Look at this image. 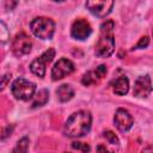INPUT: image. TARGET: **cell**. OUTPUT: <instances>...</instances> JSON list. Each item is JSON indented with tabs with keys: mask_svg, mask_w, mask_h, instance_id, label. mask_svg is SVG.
<instances>
[{
	"mask_svg": "<svg viewBox=\"0 0 153 153\" xmlns=\"http://www.w3.org/2000/svg\"><path fill=\"white\" fill-rule=\"evenodd\" d=\"M56 96L61 103L69 102L74 97V88L69 84H63L59 86V88L56 90Z\"/></svg>",
	"mask_w": 153,
	"mask_h": 153,
	"instance_id": "13",
	"label": "cell"
},
{
	"mask_svg": "<svg viewBox=\"0 0 153 153\" xmlns=\"http://www.w3.org/2000/svg\"><path fill=\"white\" fill-rule=\"evenodd\" d=\"M75 69V66L74 63L69 60V59H66V57H62L51 68V79L54 81L56 80H60L67 75H69L71 73H73Z\"/></svg>",
	"mask_w": 153,
	"mask_h": 153,
	"instance_id": "8",
	"label": "cell"
},
{
	"mask_svg": "<svg viewBox=\"0 0 153 153\" xmlns=\"http://www.w3.org/2000/svg\"><path fill=\"white\" fill-rule=\"evenodd\" d=\"M30 30L41 39H50L55 33V23L47 17H36L30 23Z\"/></svg>",
	"mask_w": 153,
	"mask_h": 153,
	"instance_id": "3",
	"label": "cell"
},
{
	"mask_svg": "<svg viewBox=\"0 0 153 153\" xmlns=\"http://www.w3.org/2000/svg\"><path fill=\"white\" fill-rule=\"evenodd\" d=\"M0 27H1L0 29V31H1V42L5 43L6 39L8 38V31H7V27H6V25H5L4 22L0 23Z\"/></svg>",
	"mask_w": 153,
	"mask_h": 153,
	"instance_id": "20",
	"label": "cell"
},
{
	"mask_svg": "<svg viewBox=\"0 0 153 153\" xmlns=\"http://www.w3.org/2000/svg\"><path fill=\"white\" fill-rule=\"evenodd\" d=\"M115 2L111 0H90V1H86L85 7L93 16L104 18L112 11Z\"/></svg>",
	"mask_w": 153,
	"mask_h": 153,
	"instance_id": "6",
	"label": "cell"
},
{
	"mask_svg": "<svg viewBox=\"0 0 153 153\" xmlns=\"http://www.w3.org/2000/svg\"><path fill=\"white\" fill-rule=\"evenodd\" d=\"M97 153H114V152H111L105 145L100 143V145L97 146Z\"/></svg>",
	"mask_w": 153,
	"mask_h": 153,
	"instance_id": "21",
	"label": "cell"
},
{
	"mask_svg": "<svg viewBox=\"0 0 153 153\" xmlns=\"http://www.w3.org/2000/svg\"><path fill=\"white\" fill-rule=\"evenodd\" d=\"M32 104H31V108H38V106H43L47 104L48 99H49V92L48 90L43 88V90H39L38 92H36V94L33 96L32 98Z\"/></svg>",
	"mask_w": 153,
	"mask_h": 153,
	"instance_id": "14",
	"label": "cell"
},
{
	"mask_svg": "<svg viewBox=\"0 0 153 153\" xmlns=\"http://www.w3.org/2000/svg\"><path fill=\"white\" fill-rule=\"evenodd\" d=\"M11 92L16 99L29 100L36 94V85L24 78H18L12 82Z\"/></svg>",
	"mask_w": 153,
	"mask_h": 153,
	"instance_id": "4",
	"label": "cell"
},
{
	"mask_svg": "<svg viewBox=\"0 0 153 153\" xmlns=\"http://www.w3.org/2000/svg\"><path fill=\"white\" fill-rule=\"evenodd\" d=\"M72 147L74 149H78V151H81L82 153H88L90 152V146L86 145V143H82V142H72Z\"/></svg>",
	"mask_w": 153,
	"mask_h": 153,
	"instance_id": "18",
	"label": "cell"
},
{
	"mask_svg": "<svg viewBox=\"0 0 153 153\" xmlns=\"http://www.w3.org/2000/svg\"><path fill=\"white\" fill-rule=\"evenodd\" d=\"M55 57V49L50 48L48 50H45L42 55H39L37 59H35L31 63H30V71L39 76L43 78L45 75V71H47V65L53 61V59Z\"/></svg>",
	"mask_w": 153,
	"mask_h": 153,
	"instance_id": "5",
	"label": "cell"
},
{
	"mask_svg": "<svg viewBox=\"0 0 153 153\" xmlns=\"http://www.w3.org/2000/svg\"><path fill=\"white\" fill-rule=\"evenodd\" d=\"M11 78V75L10 74H6V75H4V78H2V82H1V90H4L5 88V86H6V84H7V80Z\"/></svg>",
	"mask_w": 153,
	"mask_h": 153,
	"instance_id": "22",
	"label": "cell"
},
{
	"mask_svg": "<svg viewBox=\"0 0 153 153\" xmlns=\"http://www.w3.org/2000/svg\"><path fill=\"white\" fill-rule=\"evenodd\" d=\"M92 124V115L87 110H79L72 114L65 123L63 131L68 137H81L86 135Z\"/></svg>",
	"mask_w": 153,
	"mask_h": 153,
	"instance_id": "1",
	"label": "cell"
},
{
	"mask_svg": "<svg viewBox=\"0 0 153 153\" xmlns=\"http://www.w3.org/2000/svg\"><path fill=\"white\" fill-rule=\"evenodd\" d=\"M100 79H102V78L99 76V74H98L97 71L94 69V71H88V72H86V73L82 75V78H81V82H82V85H85V86H91V85L97 84Z\"/></svg>",
	"mask_w": 153,
	"mask_h": 153,
	"instance_id": "15",
	"label": "cell"
},
{
	"mask_svg": "<svg viewBox=\"0 0 153 153\" xmlns=\"http://www.w3.org/2000/svg\"><path fill=\"white\" fill-rule=\"evenodd\" d=\"M31 48H32V42L30 37L24 32L18 33L12 42V53L18 57L27 55L31 51Z\"/></svg>",
	"mask_w": 153,
	"mask_h": 153,
	"instance_id": "7",
	"label": "cell"
},
{
	"mask_svg": "<svg viewBox=\"0 0 153 153\" xmlns=\"http://www.w3.org/2000/svg\"><path fill=\"white\" fill-rule=\"evenodd\" d=\"M104 137L106 139V141L109 142V143H111V145H118L120 143V140H118V137L115 135V133L114 131H111V130H105L104 131Z\"/></svg>",
	"mask_w": 153,
	"mask_h": 153,
	"instance_id": "17",
	"label": "cell"
},
{
	"mask_svg": "<svg viewBox=\"0 0 153 153\" xmlns=\"http://www.w3.org/2000/svg\"><path fill=\"white\" fill-rule=\"evenodd\" d=\"M153 91L152 86V80L149 75H140L135 82H134V88H133V94L136 98H147Z\"/></svg>",
	"mask_w": 153,
	"mask_h": 153,
	"instance_id": "10",
	"label": "cell"
},
{
	"mask_svg": "<svg viewBox=\"0 0 153 153\" xmlns=\"http://www.w3.org/2000/svg\"><path fill=\"white\" fill-rule=\"evenodd\" d=\"M91 33H92V27L86 19L79 18L73 22L72 27H71V35L74 39L84 41L88 38Z\"/></svg>",
	"mask_w": 153,
	"mask_h": 153,
	"instance_id": "9",
	"label": "cell"
},
{
	"mask_svg": "<svg viewBox=\"0 0 153 153\" xmlns=\"http://www.w3.org/2000/svg\"><path fill=\"white\" fill-rule=\"evenodd\" d=\"M141 153H153V147L152 146H147L141 151Z\"/></svg>",
	"mask_w": 153,
	"mask_h": 153,
	"instance_id": "23",
	"label": "cell"
},
{
	"mask_svg": "<svg viewBox=\"0 0 153 153\" xmlns=\"http://www.w3.org/2000/svg\"><path fill=\"white\" fill-rule=\"evenodd\" d=\"M114 123H115V127L120 130V131H128L133 124H134V118L133 116L129 114L128 110L126 109H117L116 112H115V116H114Z\"/></svg>",
	"mask_w": 153,
	"mask_h": 153,
	"instance_id": "11",
	"label": "cell"
},
{
	"mask_svg": "<svg viewBox=\"0 0 153 153\" xmlns=\"http://www.w3.org/2000/svg\"><path fill=\"white\" fill-rule=\"evenodd\" d=\"M29 151V137L27 136H23L16 145V147L13 148L12 153H27Z\"/></svg>",
	"mask_w": 153,
	"mask_h": 153,
	"instance_id": "16",
	"label": "cell"
},
{
	"mask_svg": "<svg viewBox=\"0 0 153 153\" xmlns=\"http://www.w3.org/2000/svg\"><path fill=\"white\" fill-rule=\"evenodd\" d=\"M115 24L111 19L105 20L100 25V35L94 45V54L97 57H109L115 50V37H114Z\"/></svg>",
	"mask_w": 153,
	"mask_h": 153,
	"instance_id": "2",
	"label": "cell"
},
{
	"mask_svg": "<svg viewBox=\"0 0 153 153\" xmlns=\"http://www.w3.org/2000/svg\"><path fill=\"white\" fill-rule=\"evenodd\" d=\"M149 44V37L148 36H143L140 38V41L136 43V45L133 48V49H143V48H147Z\"/></svg>",
	"mask_w": 153,
	"mask_h": 153,
	"instance_id": "19",
	"label": "cell"
},
{
	"mask_svg": "<svg viewBox=\"0 0 153 153\" xmlns=\"http://www.w3.org/2000/svg\"><path fill=\"white\" fill-rule=\"evenodd\" d=\"M112 91L117 96H124V94H127L128 91H129V80H128V78L124 76V75L118 76L114 81V84H112Z\"/></svg>",
	"mask_w": 153,
	"mask_h": 153,
	"instance_id": "12",
	"label": "cell"
}]
</instances>
